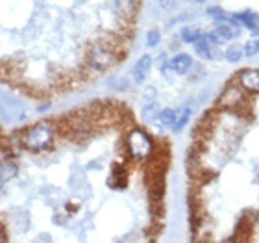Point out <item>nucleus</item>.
Returning a JSON list of instances; mask_svg holds the SVG:
<instances>
[{
	"label": "nucleus",
	"mask_w": 259,
	"mask_h": 243,
	"mask_svg": "<svg viewBox=\"0 0 259 243\" xmlns=\"http://www.w3.org/2000/svg\"><path fill=\"white\" fill-rule=\"evenodd\" d=\"M6 232H4V227H2V225H0V241H6Z\"/></svg>",
	"instance_id": "obj_21"
},
{
	"label": "nucleus",
	"mask_w": 259,
	"mask_h": 243,
	"mask_svg": "<svg viewBox=\"0 0 259 243\" xmlns=\"http://www.w3.org/2000/svg\"><path fill=\"white\" fill-rule=\"evenodd\" d=\"M117 60H119V56H117L113 47L108 43H97L95 47L89 49L85 56L87 67L93 71H98V73L109 69L111 65L117 63Z\"/></svg>",
	"instance_id": "obj_3"
},
{
	"label": "nucleus",
	"mask_w": 259,
	"mask_h": 243,
	"mask_svg": "<svg viewBox=\"0 0 259 243\" xmlns=\"http://www.w3.org/2000/svg\"><path fill=\"white\" fill-rule=\"evenodd\" d=\"M126 149H128L130 156L134 158V160H137V162L150 160L152 154H154L152 137L139 128L130 130V134L126 135Z\"/></svg>",
	"instance_id": "obj_2"
},
{
	"label": "nucleus",
	"mask_w": 259,
	"mask_h": 243,
	"mask_svg": "<svg viewBox=\"0 0 259 243\" xmlns=\"http://www.w3.org/2000/svg\"><path fill=\"white\" fill-rule=\"evenodd\" d=\"M198 38H200V32L196 30V28L187 26V28H184V30H182V39H184L185 43H194Z\"/></svg>",
	"instance_id": "obj_14"
},
{
	"label": "nucleus",
	"mask_w": 259,
	"mask_h": 243,
	"mask_svg": "<svg viewBox=\"0 0 259 243\" xmlns=\"http://www.w3.org/2000/svg\"><path fill=\"white\" fill-rule=\"evenodd\" d=\"M235 19H237L239 22H244V24L250 28H255V24L259 22V15L250 13V11H246V13H239V15H235Z\"/></svg>",
	"instance_id": "obj_13"
},
{
	"label": "nucleus",
	"mask_w": 259,
	"mask_h": 243,
	"mask_svg": "<svg viewBox=\"0 0 259 243\" xmlns=\"http://www.w3.org/2000/svg\"><path fill=\"white\" fill-rule=\"evenodd\" d=\"M191 117V108H184L180 114H176V121H174V132H180V130L184 128L185 123L189 121Z\"/></svg>",
	"instance_id": "obj_11"
},
{
	"label": "nucleus",
	"mask_w": 259,
	"mask_h": 243,
	"mask_svg": "<svg viewBox=\"0 0 259 243\" xmlns=\"http://www.w3.org/2000/svg\"><path fill=\"white\" fill-rule=\"evenodd\" d=\"M159 4L163 6V10H170L174 8V0H159Z\"/></svg>",
	"instance_id": "obj_20"
},
{
	"label": "nucleus",
	"mask_w": 259,
	"mask_h": 243,
	"mask_svg": "<svg viewBox=\"0 0 259 243\" xmlns=\"http://www.w3.org/2000/svg\"><path fill=\"white\" fill-rule=\"evenodd\" d=\"M207 13H209L211 17H215V19H228V15L221 10V8H209Z\"/></svg>",
	"instance_id": "obj_19"
},
{
	"label": "nucleus",
	"mask_w": 259,
	"mask_h": 243,
	"mask_svg": "<svg viewBox=\"0 0 259 243\" xmlns=\"http://www.w3.org/2000/svg\"><path fill=\"white\" fill-rule=\"evenodd\" d=\"M241 56H243V50L239 49V47H232V49L226 52V60L228 61H233V63H235V61L241 60Z\"/></svg>",
	"instance_id": "obj_16"
},
{
	"label": "nucleus",
	"mask_w": 259,
	"mask_h": 243,
	"mask_svg": "<svg viewBox=\"0 0 259 243\" xmlns=\"http://www.w3.org/2000/svg\"><path fill=\"white\" fill-rule=\"evenodd\" d=\"M239 86L250 93H259V69H246L239 75Z\"/></svg>",
	"instance_id": "obj_5"
},
{
	"label": "nucleus",
	"mask_w": 259,
	"mask_h": 243,
	"mask_svg": "<svg viewBox=\"0 0 259 243\" xmlns=\"http://www.w3.org/2000/svg\"><path fill=\"white\" fill-rule=\"evenodd\" d=\"M196 2H202V0H196Z\"/></svg>",
	"instance_id": "obj_23"
},
{
	"label": "nucleus",
	"mask_w": 259,
	"mask_h": 243,
	"mask_svg": "<svg viewBox=\"0 0 259 243\" xmlns=\"http://www.w3.org/2000/svg\"><path fill=\"white\" fill-rule=\"evenodd\" d=\"M194 50H196V54L202 56V58H211V49H209V39L207 36H200L196 41H194Z\"/></svg>",
	"instance_id": "obj_10"
},
{
	"label": "nucleus",
	"mask_w": 259,
	"mask_h": 243,
	"mask_svg": "<svg viewBox=\"0 0 259 243\" xmlns=\"http://www.w3.org/2000/svg\"><path fill=\"white\" fill-rule=\"evenodd\" d=\"M109 186L113 189H124L126 186V171L120 165H113V175L109 180Z\"/></svg>",
	"instance_id": "obj_9"
},
{
	"label": "nucleus",
	"mask_w": 259,
	"mask_h": 243,
	"mask_svg": "<svg viewBox=\"0 0 259 243\" xmlns=\"http://www.w3.org/2000/svg\"><path fill=\"white\" fill-rule=\"evenodd\" d=\"M13 171H15V169H13V167H10V165H6V163L0 162V184L6 182V180L10 179L11 173H13Z\"/></svg>",
	"instance_id": "obj_17"
},
{
	"label": "nucleus",
	"mask_w": 259,
	"mask_h": 243,
	"mask_svg": "<svg viewBox=\"0 0 259 243\" xmlns=\"http://www.w3.org/2000/svg\"><path fill=\"white\" fill-rule=\"evenodd\" d=\"M191 63H193V61H191L189 54H178L170 61V69H174V73H178V75H184V73L189 71Z\"/></svg>",
	"instance_id": "obj_8"
},
{
	"label": "nucleus",
	"mask_w": 259,
	"mask_h": 243,
	"mask_svg": "<svg viewBox=\"0 0 259 243\" xmlns=\"http://www.w3.org/2000/svg\"><path fill=\"white\" fill-rule=\"evenodd\" d=\"M244 54L246 56H255L259 54V39H250L246 47H244Z\"/></svg>",
	"instance_id": "obj_15"
},
{
	"label": "nucleus",
	"mask_w": 259,
	"mask_h": 243,
	"mask_svg": "<svg viewBox=\"0 0 259 243\" xmlns=\"http://www.w3.org/2000/svg\"><path fill=\"white\" fill-rule=\"evenodd\" d=\"M150 67H152V58L148 54L141 56L139 61L135 63L134 67V80L137 82V84H143V82L146 80V76H148V73H150Z\"/></svg>",
	"instance_id": "obj_6"
},
{
	"label": "nucleus",
	"mask_w": 259,
	"mask_h": 243,
	"mask_svg": "<svg viewBox=\"0 0 259 243\" xmlns=\"http://www.w3.org/2000/svg\"><path fill=\"white\" fill-rule=\"evenodd\" d=\"M235 36V32H233L232 28L226 26V24H221V26H217L213 32L207 36V39H209V43H224V41H230V39Z\"/></svg>",
	"instance_id": "obj_7"
},
{
	"label": "nucleus",
	"mask_w": 259,
	"mask_h": 243,
	"mask_svg": "<svg viewBox=\"0 0 259 243\" xmlns=\"http://www.w3.org/2000/svg\"><path fill=\"white\" fill-rule=\"evenodd\" d=\"M254 36H259V26L254 28Z\"/></svg>",
	"instance_id": "obj_22"
},
{
	"label": "nucleus",
	"mask_w": 259,
	"mask_h": 243,
	"mask_svg": "<svg viewBox=\"0 0 259 243\" xmlns=\"http://www.w3.org/2000/svg\"><path fill=\"white\" fill-rule=\"evenodd\" d=\"M241 89H243V87L235 86V84L228 86V89L224 91V95L221 97V100H219L222 108L235 110V108H239V106H243V104H244V95H243V91H241Z\"/></svg>",
	"instance_id": "obj_4"
},
{
	"label": "nucleus",
	"mask_w": 259,
	"mask_h": 243,
	"mask_svg": "<svg viewBox=\"0 0 259 243\" xmlns=\"http://www.w3.org/2000/svg\"><path fill=\"white\" fill-rule=\"evenodd\" d=\"M159 43V32L157 30H150L148 32V36H146V45L148 47H154V45Z\"/></svg>",
	"instance_id": "obj_18"
},
{
	"label": "nucleus",
	"mask_w": 259,
	"mask_h": 243,
	"mask_svg": "<svg viewBox=\"0 0 259 243\" xmlns=\"http://www.w3.org/2000/svg\"><path fill=\"white\" fill-rule=\"evenodd\" d=\"M54 141V128L50 123H37L28 128L22 137V145L32 152H43L50 149Z\"/></svg>",
	"instance_id": "obj_1"
},
{
	"label": "nucleus",
	"mask_w": 259,
	"mask_h": 243,
	"mask_svg": "<svg viewBox=\"0 0 259 243\" xmlns=\"http://www.w3.org/2000/svg\"><path fill=\"white\" fill-rule=\"evenodd\" d=\"M174 121H176V112L170 108H165L159 112V123L163 126H174Z\"/></svg>",
	"instance_id": "obj_12"
}]
</instances>
